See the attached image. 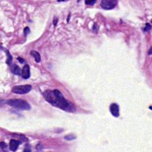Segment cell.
<instances>
[{
  "label": "cell",
  "instance_id": "obj_15",
  "mask_svg": "<svg viewBox=\"0 0 152 152\" xmlns=\"http://www.w3.org/2000/svg\"><path fill=\"white\" fill-rule=\"evenodd\" d=\"M150 29H151V26H150V25H149V23H147V24H146V26L144 28V31H148V30H150Z\"/></svg>",
  "mask_w": 152,
  "mask_h": 152
},
{
  "label": "cell",
  "instance_id": "obj_17",
  "mask_svg": "<svg viewBox=\"0 0 152 152\" xmlns=\"http://www.w3.org/2000/svg\"><path fill=\"white\" fill-rule=\"evenodd\" d=\"M24 151H29V152H30L31 151V150H30V149H25V150H24Z\"/></svg>",
  "mask_w": 152,
  "mask_h": 152
},
{
  "label": "cell",
  "instance_id": "obj_4",
  "mask_svg": "<svg viewBox=\"0 0 152 152\" xmlns=\"http://www.w3.org/2000/svg\"><path fill=\"white\" fill-rule=\"evenodd\" d=\"M118 1L115 0H103L100 5L105 10H111L115 7Z\"/></svg>",
  "mask_w": 152,
  "mask_h": 152
},
{
  "label": "cell",
  "instance_id": "obj_13",
  "mask_svg": "<svg viewBox=\"0 0 152 152\" xmlns=\"http://www.w3.org/2000/svg\"><path fill=\"white\" fill-rule=\"evenodd\" d=\"M96 1H85V4H87V5H92L96 3Z\"/></svg>",
  "mask_w": 152,
  "mask_h": 152
},
{
  "label": "cell",
  "instance_id": "obj_7",
  "mask_svg": "<svg viewBox=\"0 0 152 152\" xmlns=\"http://www.w3.org/2000/svg\"><path fill=\"white\" fill-rule=\"evenodd\" d=\"M21 143L19 141H17V140H10V144H9V147L10 149L13 152H15L16 151L17 149L18 146L19 144H20Z\"/></svg>",
  "mask_w": 152,
  "mask_h": 152
},
{
  "label": "cell",
  "instance_id": "obj_6",
  "mask_svg": "<svg viewBox=\"0 0 152 152\" xmlns=\"http://www.w3.org/2000/svg\"><path fill=\"white\" fill-rule=\"evenodd\" d=\"M22 76L25 79H28L30 77V67L28 65H25L22 70Z\"/></svg>",
  "mask_w": 152,
  "mask_h": 152
},
{
  "label": "cell",
  "instance_id": "obj_10",
  "mask_svg": "<svg viewBox=\"0 0 152 152\" xmlns=\"http://www.w3.org/2000/svg\"><path fill=\"white\" fill-rule=\"evenodd\" d=\"M6 54L7 55V63L8 64V65H11V62H12V56H11V55L10 54V52H8V51H6Z\"/></svg>",
  "mask_w": 152,
  "mask_h": 152
},
{
  "label": "cell",
  "instance_id": "obj_3",
  "mask_svg": "<svg viewBox=\"0 0 152 152\" xmlns=\"http://www.w3.org/2000/svg\"><path fill=\"white\" fill-rule=\"evenodd\" d=\"M32 89V86L29 84L20 85V86H15L12 89V92L15 94H26L29 93Z\"/></svg>",
  "mask_w": 152,
  "mask_h": 152
},
{
  "label": "cell",
  "instance_id": "obj_2",
  "mask_svg": "<svg viewBox=\"0 0 152 152\" xmlns=\"http://www.w3.org/2000/svg\"><path fill=\"white\" fill-rule=\"evenodd\" d=\"M6 103L12 107L21 109V110L28 111L31 109L29 103L22 99H10L6 102Z\"/></svg>",
  "mask_w": 152,
  "mask_h": 152
},
{
  "label": "cell",
  "instance_id": "obj_14",
  "mask_svg": "<svg viewBox=\"0 0 152 152\" xmlns=\"http://www.w3.org/2000/svg\"><path fill=\"white\" fill-rule=\"evenodd\" d=\"M30 33V29L29 28H28V27H26V28H25V29H24V33H25V36H26L28 34H29Z\"/></svg>",
  "mask_w": 152,
  "mask_h": 152
},
{
  "label": "cell",
  "instance_id": "obj_8",
  "mask_svg": "<svg viewBox=\"0 0 152 152\" xmlns=\"http://www.w3.org/2000/svg\"><path fill=\"white\" fill-rule=\"evenodd\" d=\"M11 71L13 74L16 75H20L22 74V71H21L19 67L16 64H13L10 67Z\"/></svg>",
  "mask_w": 152,
  "mask_h": 152
},
{
  "label": "cell",
  "instance_id": "obj_16",
  "mask_svg": "<svg viewBox=\"0 0 152 152\" xmlns=\"http://www.w3.org/2000/svg\"><path fill=\"white\" fill-rule=\"evenodd\" d=\"M17 59H18V60H19V61L20 62V63L23 64V63H24V62H25V60H24L23 59H22V58H20V57L17 58Z\"/></svg>",
  "mask_w": 152,
  "mask_h": 152
},
{
  "label": "cell",
  "instance_id": "obj_1",
  "mask_svg": "<svg viewBox=\"0 0 152 152\" xmlns=\"http://www.w3.org/2000/svg\"><path fill=\"white\" fill-rule=\"evenodd\" d=\"M45 100L53 106L69 112L76 111L74 106L67 100L59 90L55 89L53 90H46L43 93Z\"/></svg>",
  "mask_w": 152,
  "mask_h": 152
},
{
  "label": "cell",
  "instance_id": "obj_12",
  "mask_svg": "<svg viewBox=\"0 0 152 152\" xmlns=\"http://www.w3.org/2000/svg\"><path fill=\"white\" fill-rule=\"evenodd\" d=\"M65 138L67 139V140H74V139L76 138V137L74 136H71V135H69V136H67L65 137Z\"/></svg>",
  "mask_w": 152,
  "mask_h": 152
},
{
  "label": "cell",
  "instance_id": "obj_5",
  "mask_svg": "<svg viewBox=\"0 0 152 152\" xmlns=\"http://www.w3.org/2000/svg\"><path fill=\"white\" fill-rule=\"evenodd\" d=\"M110 112L111 114L115 117L120 116V107L116 103H112L110 106Z\"/></svg>",
  "mask_w": 152,
  "mask_h": 152
},
{
  "label": "cell",
  "instance_id": "obj_11",
  "mask_svg": "<svg viewBox=\"0 0 152 152\" xmlns=\"http://www.w3.org/2000/svg\"><path fill=\"white\" fill-rule=\"evenodd\" d=\"M1 147L2 148V150H4V151H7V144H5V143H4V142H1Z\"/></svg>",
  "mask_w": 152,
  "mask_h": 152
},
{
  "label": "cell",
  "instance_id": "obj_9",
  "mask_svg": "<svg viewBox=\"0 0 152 152\" xmlns=\"http://www.w3.org/2000/svg\"><path fill=\"white\" fill-rule=\"evenodd\" d=\"M30 54L35 58V61L37 62H39L41 61V55L38 52L35 51H32L30 52Z\"/></svg>",
  "mask_w": 152,
  "mask_h": 152
}]
</instances>
